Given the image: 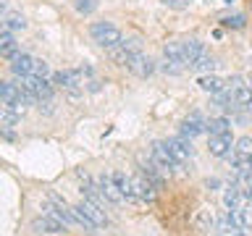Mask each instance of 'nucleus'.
I'll use <instances>...</instances> for the list:
<instances>
[{
    "label": "nucleus",
    "instance_id": "6",
    "mask_svg": "<svg viewBox=\"0 0 252 236\" xmlns=\"http://www.w3.org/2000/svg\"><path fill=\"white\" fill-rule=\"evenodd\" d=\"M126 68H129L134 76L147 79V76H153V74H155V68H158V66H155V60L150 58V55H145V53H134Z\"/></svg>",
    "mask_w": 252,
    "mask_h": 236
},
{
    "label": "nucleus",
    "instance_id": "10",
    "mask_svg": "<svg viewBox=\"0 0 252 236\" xmlns=\"http://www.w3.org/2000/svg\"><path fill=\"white\" fill-rule=\"evenodd\" d=\"M32 231L34 234H50V236H58L63 231V223L55 215H42V218H34L32 220Z\"/></svg>",
    "mask_w": 252,
    "mask_h": 236
},
{
    "label": "nucleus",
    "instance_id": "23",
    "mask_svg": "<svg viewBox=\"0 0 252 236\" xmlns=\"http://www.w3.org/2000/svg\"><path fill=\"white\" fill-rule=\"evenodd\" d=\"M216 66H218V63H216V55H210L208 50H205V53H202V58L197 60L192 68H194V71H200V74H210V71L216 68Z\"/></svg>",
    "mask_w": 252,
    "mask_h": 236
},
{
    "label": "nucleus",
    "instance_id": "38",
    "mask_svg": "<svg viewBox=\"0 0 252 236\" xmlns=\"http://www.w3.org/2000/svg\"><path fill=\"white\" fill-rule=\"evenodd\" d=\"M226 3H234V0H226Z\"/></svg>",
    "mask_w": 252,
    "mask_h": 236
},
{
    "label": "nucleus",
    "instance_id": "30",
    "mask_svg": "<svg viewBox=\"0 0 252 236\" xmlns=\"http://www.w3.org/2000/svg\"><path fill=\"white\" fill-rule=\"evenodd\" d=\"M220 21H223V27L244 29V16H242V13H236V16H226V19H220Z\"/></svg>",
    "mask_w": 252,
    "mask_h": 236
},
{
    "label": "nucleus",
    "instance_id": "16",
    "mask_svg": "<svg viewBox=\"0 0 252 236\" xmlns=\"http://www.w3.org/2000/svg\"><path fill=\"white\" fill-rule=\"evenodd\" d=\"M197 84H200V89H202V92H208V94H218V92L228 89V84H226L220 76H216V74H200Z\"/></svg>",
    "mask_w": 252,
    "mask_h": 236
},
{
    "label": "nucleus",
    "instance_id": "4",
    "mask_svg": "<svg viewBox=\"0 0 252 236\" xmlns=\"http://www.w3.org/2000/svg\"><path fill=\"white\" fill-rule=\"evenodd\" d=\"M131 189H134V194H137V200H142V202H155L158 186H155L142 171L131 176Z\"/></svg>",
    "mask_w": 252,
    "mask_h": 236
},
{
    "label": "nucleus",
    "instance_id": "8",
    "mask_svg": "<svg viewBox=\"0 0 252 236\" xmlns=\"http://www.w3.org/2000/svg\"><path fill=\"white\" fill-rule=\"evenodd\" d=\"M165 145H168V149H171V155H173V160H176V163H187L189 157H192V139L171 137Z\"/></svg>",
    "mask_w": 252,
    "mask_h": 236
},
{
    "label": "nucleus",
    "instance_id": "17",
    "mask_svg": "<svg viewBox=\"0 0 252 236\" xmlns=\"http://www.w3.org/2000/svg\"><path fill=\"white\" fill-rule=\"evenodd\" d=\"M24 29H27V19L21 13H8L5 19H0V34H16Z\"/></svg>",
    "mask_w": 252,
    "mask_h": 236
},
{
    "label": "nucleus",
    "instance_id": "37",
    "mask_svg": "<svg viewBox=\"0 0 252 236\" xmlns=\"http://www.w3.org/2000/svg\"><path fill=\"white\" fill-rule=\"evenodd\" d=\"M247 171H252V157H250V168H247Z\"/></svg>",
    "mask_w": 252,
    "mask_h": 236
},
{
    "label": "nucleus",
    "instance_id": "33",
    "mask_svg": "<svg viewBox=\"0 0 252 236\" xmlns=\"http://www.w3.org/2000/svg\"><path fill=\"white\" fill-rule=\"evenodd\" d=\"M100 84H102L100 79H92V82L87 84V89H90V92H100Z\"/></svg>",
    "mask_w": 252,
    "mask_h": 236
},
{
    "label": "nucleus",
    "instance_id": "35",
    "mask_svg": "<svg viewBox=\"0 0 252 236\" xmlns=\"http://www.w3.org/2000/svg\"><path fill=\"white\" fill-rule=\"evenodd\" d=\"M218 184H220V181H218V178H208V181H205V186H208V189H216Z\"/></svg>",
    "mask_w": 252,
    "mask_h": 236
},
{
    "label": "nucleus",
    "instance_id": "7",
    "mask_svg": "<svg viewBox=\"0 0 252 236\" xmlns=\"http://www.w3.org/2000/svg\"><path fill=\"white\" fill-rule=\"evenodd\" d=\"M208 149H210V155H216V157H228V155L234 152L231 131H228V134H210V139H208Z\"/></svg>",
    "mask_w": 252,
    "mask_h": 236
},
{
    "label": "nucleus",
    "instance_id": "24",
    "mask_svg": "<svg viewBox=\"0 0 252 236\" xmlns=\"http://www.w3.org/2000/svg\"><path fill=\"white\" fill-rule=\"evenodd\" d=\"M163 71V74H171V76H179L181 71H184V63L181 60H171V58H163L160 60V66H158Z\"/></svg>",
    "mask_w": 252,
    "mask_h": 236
},
{
    "label": "nucleus",
    "instance_id": "31",
    "mask_svg": "<svg viewBox=\"0 0 252 236\" xmlns=\"http://www.w3.org/2000/svg\"><path fill=\"white\" fill-rule=\"evenodd\" d=\"M32 76H42V79H47V76H50V66H47L42 58H37V60H34V74H32Z\"/></svg>",
    "mask_w": 252,
    "mask_h": 236
},
{
    "label": "nucleus",
    "instance_id": "28",
    "mask_svg": "<svg viewBox=\"0 0 252 236\" xmlns=\"http://www.w3.org/2000/svg\"><path fill=\"white\" fill-rule=\"evenodd\" d=\"M74 8H76V13L90 16V13L97 11V0H74Z\"/></svg>",
    "mask_w": 252,
    "mask_h": 236
},
{
    "label": "nucleus",
    "instance_id": "18",
    "mask_svg": "<svg viewBox=\"0 0 252 236\" xmlns=\"http://www.w3.org/2000/svg\"><path fill=\"white\" fill-rule=\"evenodd\" d=\"M208 134H228L231 131V118L228 116H213L208 123H205Z\"/></svg>",
    "mask_w": 252,
    "mask_h": 236
},
{
    "label": "nucleus",
    "instance_id": "22",
    "mask_svg": "<svg viewBox=\"0 0 252 236\" xmlns=\"http://www.w3.org/2000/svg\"><path fill=\"white\" fill-rule=\"evenodd\" d=\"M163 58H171V60H181L184 63V42H165L163 45ZM187 66V63H184Z\"/></svg>",
    "mask_w": 252,
    "mask_h": 236
},
{
    "label": "nucleus",
    "instance_id": "21",
    "mask_svg": "<svg viewBox=\"0 0 252 236\" xmlns=\"http://www.w3.org/2000/svg\"><path fill=\"white\" fill-rule=\"evenodd\" d=\"M231 94H234V105H236V108H247L250 102H252V87H250V84L234 87Z\"/></svg>",
    "mask_w": 252,
    "mask_h": 236
},
{
    "label": "nucleus",
    "instance_id": "3",
    "mask_svg": "<svg viewBox=\"0 0 252 236\" xmlns=\"http://www.w3.org/2000/svg\"><path fill=\"white\" fill-rule=\"evenodd\" d=\"M150 160H153L163 173H171L173 168H179V163L173 160V155H171V149L165 142H155V145L150 147Z\"/></svg>",
    "mask_w": 252,
    "mask_h": 236
},
{
    "label": "nucleus",
    "instance_id": "36",
    "mask_svg": "<svg viewBox=\"0 0 252 236\" xmlns=\"http://www.w3.org/2000/svg\"><path fill=\"white\" fill-rule=\"evenodd\" d=\"M0 108H3V82H0Z\"/></svg>",
    "mask_w": 252,
    "mask_h": 236
},
{
    "label": "nucleus",
    "instance_id": "15",
    "mask_svg": "<svg viewBox=\"0 0 252 236\" xmlns=\"http://www.w3.org/2000/svg\"><path fill=\"white\" fill-rule=\"evenodd\" d=\"M202 53H205V42H202V39H197V37L184 39V63L189 68L202 58Z\"/></svg>",
    "mask_w": 252,
    "mask_h": 236
},
{
    "label": "nucleus",
    "instance_id": "2",
    "mask_svg": "<svg viewBox=\"0 0 252 236\" xmlns=\"http://www.w3.org/2000/svg\"><path fill=\"white\" fill-rule=\"evenodd\" d=\"M53 84L66 89L71 97H79L84 89V74L79 68H63V71H55L53 74Z\"/></svg>",
    "mask_w": 252,
    "mask_h": 236
},
{
    "label": "nucleus",
    "instance_id": "12",
    "mask_svg": "<svg viewBox=\"0 0 252 236\" xmlns=\"http://www.w3.org/2000/svg\"><path fill=\"white\" fill-rule=\"evenodd\" d=\"M247 202H250V200L239 192V186H236V184L226 186V192H223V207H226L228 212H239Z\"/></svg>",
    "mask_w": 252,
    "mask_h": 236
},
{
    "label": "nucleus",
    "instance_id": "27",
    "mask_svg": "<svg viewBox=\"0 0 252 236\" xmlns=\"http://www.w3.org/2000/svg\"><path fill=\"white\" fill-rule=\"evenodd\" d=\"M118 45H121L126 53H131V55L134 53H142V37H124Z\"/></svg>",
    "mask_w": 252,
    "mask_h": 236
},
{
    "label": "nucleus",
    "instance_id": "11",
    "mask_svg": "<svg viewBox=\"0 0 252 236\" xmlns=\"http://www.w3.org/2000/svg\"><path fill=\"white\" fill-rule=\"evenodd\" d=\"M34 55H27V53H19L16 58L11 60V71H13V76H19V79H27L34 74Z\"/></svg>",
    "mask_w": 252,
    "mask_h": 236
},
{
    "label": "nucleus",
    "instance_id": "5",
    "mask_svg": "<svg viewBox=\"0 0 252 236\" xmlns=\"http://www.w3.org/2000/svg\"><path fill=\"white\" fill-rule=\"evenodd\" d=\"M74 207H76V212H82V215L90 218L97 228H105L108 226V215H105V210H102V205L92 202V200H82L79 205H74Z\"/></svg>",
    "mask_w": 252,
    "mask_h": 236
},
{
    "label": "nucleus",
    "instance_id": "32",
    "mask_svg": "<svg viewBox=\"0 0 252 236\" xmlns=\"http://www.w3.org/2000/svg\"><path fill=\"white\" fill-rule=\"evenodd\" d=\"M189 3H192V0H163V5L176 8V11H181V8H189Z\"/></svg>",
    "mask_w": 252,
    "mask_h": 236
},
{
    "label": "nucleus",
    "instance_id": "20",
    "mask_svg": "<svg viewBox=\"0 0 252 236\" xmlns=\"http://www.w3.org/2000/svg\"><path fill=\"white\" fill-rule=\"evenodd\" d=\"M0 55L8 60H13L19 55V42H16L13 34H0Z\"/></svg>",
    "mask_w": 252,
    "mask_h": 236
},
{
    "label": "nucleus",
    "instance_id": "26",
    "mask_svg": "<svg viewBox=\"0 0 252 236\" xmlns=\"http://www.w3.org/2000/svg\"><path fill=\"white\" fill-rule=\"evenodd\" d=\"M19 123V110L3 105L0 108V126H16Z\"/></svg>",
    "mask_w": 252,
    "mask_h": 236
},
{
    "label": "nucleus",
    "instance_id": "1",
    "mask_svg": "<svg viewBox=\"0 0 252 236\" xmlns=\"http://www.w3.org/2000/svg\"><path fill=\"white\" fill-rule=\"evenodd\" d=\"M90 37L97 42L100 47H105V50H110V47H116L118 42H121V29L116 27V24L110 21H94L90 27Z\"/></svg>",
    "mask_w": 252,
    "mask_h": 236
},
{
    "label": "nucleus",
    "instance_id": "14",
    "mask_svg": "<svg viewBox=\"0 0 252 236\" xmlns=\"http://www.w3.org/2000/svg\"><path fill=\"white\" fill-rule=\"evenodd\" d=\"M110 178H113V184L118 186V192L124 194V202H139L137 194H134V189H131V176H126L124 171H113Z\"/></svg>",
    "mask_w": 252,
    "mask_h": 236
},
{
    "label": "nucleus",
    "instance_id": "29",
    "mask_svg": "<svg viewBox=\"0 0 252 236\" xmlns=\"http://www.w3.org/2000/svg\"><path fill=\"white\" fill-rule=\"evenodd\" d=\"M236 215H239V223H242V228H247V231H250V228H252V202L244 205V207H242L239 212H236Z\"/></svg>",
    "mask_w": 252,
    "mask_h": 236
},
{
    "label": "nucleus",
    "instance_id": "25",
    "mask_svg": "<svg viewBox=\"0 0 252 236\" xmlns=\"http://www.w3.org/2000/svg\"><path fill=\"white\" fill-rule=\"evenodd\" d=\"M234 152L252 157V134H244V137H239V139L234 142Z\"/></svg>",
    "mask_w": 252,
    "mask_h": 236
},
{
    "label": "nucleus",
    "instance_id": "9",
    "mask_svg": "<svg viewBox=\"0 0 252 236\" xmlns=\"http://www.w3.org/2000/svg\"><path fill=\"white\" fill-rule=\"evenodd\" d=\"M205 118L200 116V113H192L189 118H184L181 121V126H179V131H181V137H187V139H194V137H200V134H205L208 129H205Z\"/></svg>",
    "mask_w": 252,
    "mask_h": 236
},
{
    "label": "nucleus",
    "instance_id": "19",
    "mask_svg": "<svg viewBox=\"0 0 252 236\" xmlns=\"http://www.w3.org/2000/svg\"><path fill=\"white\" fill-rule=\"evenodd\" d=\"M194 226H197V231H202V234H208L210 228H216V215H213V210L202 207L200 212H197V218H194Z\"/></svg>",
    "mask_w": 252,
    "mask_h": 236
},
{
    "label": "nucleus",
    "instance_id": "13",
    "mask_svg": "<svg viewBox=\"0 0 252 236\" xmlns=\"http://www.w3.org/2000/svg\"><path fill=\"white\" fill-rule=\"evenodd\" d=\"M97 189H100V194L105 197V202H110V205H121L124 202V194L118 192V186L113 184L110 176H100L97 178Z\"/></svg>",
    "mask_w": 252,
    "mask_h": 236
},
{
    "label": "nucleus",
    "instance_id": "34",
    "mask_svg": "<svg viewBox=\"0 0 252 236\" xmlns=\"http://www.w3.org/2000/svg\"><path fill=\"white\" fill-rule=\"evenodd\" d=\"M5 16H8V3H5V0H0V19H5Z\"/></svg>",
    "mask_w": 252,
    "mask_h": 236
}]
</instances>
